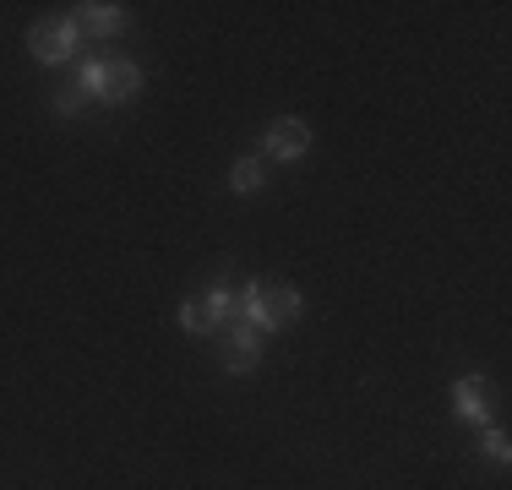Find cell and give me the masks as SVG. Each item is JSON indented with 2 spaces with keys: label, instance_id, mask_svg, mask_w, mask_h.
<instances>
[{
  "label": "cell",
  "instance_id": "cell-1",
  "mask_svg": "<svg viewBox=\"0 0 512 490\" xmlns=\"http://www.w3.org/2000/svg\"><path fill=\"white\" fill-rule=\"evenodd\" d=\"M77 82L88 98H99V104H131V98L142 93V71L131 66L126 55H99L88 60V66H77Z\"/></svg>",
  "mask_w": 512,
  "mask_h": 490
},
{
  "label": "cell",
  "instance_id": "cell-2",
  "mask_svg": "<svg viewBox=\"0 0 512 490\" xmlns=\"http://www.w3.org/2000/svg\"><path fill=\"white\" fill-rule=\"evenodd\" d=\"M77 44H82V33L71 17H50V22H33L28 28V49H33L39 66H66V60L77 55Z\"/></svg>",
  "mask_w": 512,
  "mask_h": 490
},
{
  "label": "cell",
  "instance_id": "cell-3",
  "mask_svg": "<svg viewBox=\"0 0 512 490\" xmlns=\"http://www.w3.org/2000/svg\"><path fill=\"white\" fill-rule=\"evenodd\" d=\"M300 305H306V300H300V289L295 284H256V311H251V327H256V333H278V327H289V322H295V316H300Z\"/></svg>",
  "mask_w": 512,
  "mask_h": 490
},
{
  "label": "cell",
  "instance_id": "cell-4",
  "mask_svg": "<svg viewBox=\"0 0 512 490\" xmlns=\"http://www.w3.org/2000/svg\"><path fill=\"white\" fill-rule=\"evenodd\" d=\"M262 153L278 158V164H295V158H306V153H311V126H306L300 115L273 120V126H267V137H262Z\"/></svg>",
  "mask_w": 512,
  "mask_h": 490
},
{
  "label": "cell",
  "instance_id": "cell-5",
  "mask_svg": "<svg viewBox=\"0 0 512 490\" xmlns=\"http://www.w3.org/2000/svg\"><path fill=\"white\" fill-rule=\"evenodd\" d=\"M180 327H186L191 338H207L224 327V289H207V294H191L186 305H180Z\"/></svg>",
  "mask_w": 512,
  "mask_h": 490
},
{
  "label": "cell",
  "instance_id": "cell-6",
  "mask_svg": "<svg viewBox=\"0 0 512 490\" xmlns=\"http://www.w3.org/2000/svg\"><path fill=\"white\" fill-rule=\"evenodd\" d=\"M71 22H77V33L115 39V33H126V6H115V0H88V6H71Z\"/></svg>",
  "mask_w": 512,
  "mask_h": 490
},
{
  "label": "cell",
  "instance_id": "cell-7",
  "mask_svg": "<svg viewBox=\"0 0 512 490\" xmlns=\"http://www.w3.org/2000/svg\"><path fill=\"white\" fill-rule=\"evenodd\" d=\"M262 365V333H256L251 322H240V327H229V343H224V371H235V376H246Z\"/></svg>",
  "mask_w": 512,
  "mask_h": 490
},
{
  "label": "cell",
  "instance_id": "cell-8",
  "mask_svg": "<svg viewBox=\"0 0 512 490\" xmlns=\"http://www.w3.org/2000/svg\"><path fill=\"white\" fill-rule=\"evenodd\" d=\"M453 414L463 425H485L491 420V387H485L480 376H463V382L453 387Z\"/></svg>",
  "mask_w": 512,
  "mask_h": 490
},
{
  "label": "cell",
  "instance_id": "cell-9",
  "mask_svg": "<svg viewBox=\"0 0 512 490\" xmlns=\"http://www.w3.org/2000/svg\"><path fill=\"white\" fill-rule=\"evenodd\" d=\"M262 186H267V169H262V158H240V164L229 169V191L251 196V191H262Z\"/></svg>",
  "mask_w": 512,
  "mask_h": 490
},
{
  "label": "cell",
  "instance_id": "cell-10",
  "mask_svg": "<svg viewBox=\"0 0 512 490\" xmlns=\"http://www.w3.org/2000/svg\"><path fill=\"white\" fill-rule=\"evenodd\" d=\"M82 104H88V93H82V88H77V82H66V88H60V93H55V104H50V109H55V115H60V120H71V115H77V109H82Z\"/></svg>",
  "mask_w": 512,
  "mask_h": 490
},
{
  "label": "cell",
  "instance_id": "cell-11",
  "mask_svg": "<svg viewBox=\"0 0 512 490\" xmlns=\"http://www.w3.org/2000/svg\"><path fill=\"white\" fill-rule=\"evenodd\" d=\"M485 458H491V463H507V458H512L507 431H485Z\"/></svg>",
  "mask_w": 512,
  "mask_h": 490
}]
</instances>
